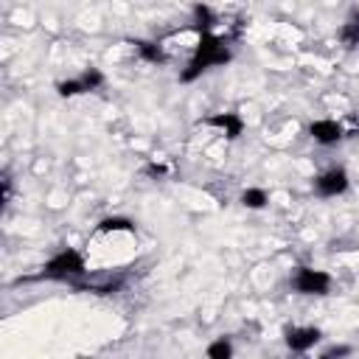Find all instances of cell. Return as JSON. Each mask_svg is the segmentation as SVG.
I'll list each match as a JSON object with an SVG mask.
<instances>
[{
	"label": "cell",
	"mask_w": 359,
	"mask_h": 359,
	"mask_svg": "<svg viewBox=\"0 0 359 359\" xmlns=\"http://www.w3.org/2000/svg\"><path fill=\"white\" fill-rule=\"evenodd\" d=\"M230 62H233V48L219 34H213V31L210 34H199L188 65L180 70V84H194L205 73H210L216 67H224Z\"/></svg>",
	"instance_id": "6da1fadb"
},
{
	"label": "cell",
	"mask_w": 359,
	"mask_h": 359,
	"mask_svg": "<svg viewBox=\"0 0 359 359\" xmlns=\"http://www.w3.org/2000/svg\"><path fill=\"white\" fill-rule=\"evenodd\" d=\"M87 275H90L87 258H84V252L76 250V247H62V250H56V252L42 264V269H39V278H42V280L70 283V286L81 283Z\"/></svg>",
	"instance_id": "7a4b0ae2"
},
{
	"label": "cell",
	"mask_w": 359,
	"mask_h": 359,
	"mask_svg": "<svg viewBox=\"0 0 359 359\" xmlns=\"http://www.w3.org/2000/svg\"><path fill=\"white\" fill-rule=\"evenodd\" d=\"M331 289H334V275L328 269L297 264L289 272V292H294L300 297H325V294H331Z\"/></svg>",
	"instance_id": "3957f363"
},
{
	"label": "cell",
	"mask_w": 359,
	"mask_h": 359,
	"mask_svg": "<svg viewBox=\"0 0 359 359\" xmlns=\"http://www.w3.org/2000/svg\"><path fill=\"white\" fill-rule=\"evenodd\" d=\"M311 191L317 199H337V196H345L351 191V174L345 165L334 163V165H325L320 168L314 177H311Z\"/></svg>",
	"instance_id": "277c9868"
},
{
	"label": "cell",
	"mask_w": 359,
	"mask_h": 359,
	"mask_svg": "<svg viewBox=\"0 0 359 359\" xmlns=\"http://www.w3.org/2000/svg\"><path fill=\"white\" fill-rule=\"evenodd\" d=\"M199 126H208V129H216L224 140H238L244 132H247V121L238 109H222V112H210L199 121Z\"/></svg>",
	"instance_id": "5b68a950"
},
{
	"label": "cell",
	"mask_w": 359,
	"mask_h": 359,
	"mask_svg": "<svg viewBox=\"0 0 359 359\" xmlns=\"http://www.w3.org/2000/svg\"><path fill=\"white\" fill-rule=\"evenodd\" d=\"M323 328L320 325H289L283 328V345L289 353H309L323 342Z\"/></svg>",
	"instance_id": "8992f818"
},
{
	"label": "cell",
	"mask_w": 359,
	"mask_h": 359,
	"mask_svg": "<svg viewBox=\"0 0 359 359\" xmlns=\"http://www.w3.org/2000/svg\"><path fill=\"white\" fill-rule=\"evenodd\" d=\"M306 135H309L317 146L331 149V146H339V143L348 137V129H345L337 118H314V121H309Z\"/></svg>",
	"instance_id": "52a82bcc"
},
{
	"label": "cell",
	"mask_w": 359,
	"mask_h": 359,
	"mask_svg": "<svg viewBox=\"0 0 359 359\" xmlns=\"http://www.w3.org/2000/svg\"><path fill=\"white\" fill-rule=\"evenodd\" d=\"M132 45H135L137 59H143V62H149V65H165V62H168V53H165L163 45L154 42V39H135Z\"/></svg>",
	"instance_id": "ba28073f"
},
{
	"label": "cell",
	"mask_w": 359,
	"mask_h": 359,
	"mask_svg": "<svg viewBox=\"0 0 359 359\" xmlns=\"http://www.w3.org/2000/svg\"><path fill=\"white\" fill-rule=\"evenodd\" d=\"M337 36H339V45L345 50H356L359 48V11H351L348 14V20L339 25Z\"/></svg>",
	"instance_id": "9c48e42d"
},
{
	"label": "cell",
	"mask_w": 359,
	"mask_h": 359,
	"mask_svg": "<svg viewBox=\"0 0 359 359\" xmlns=\"http://www.w3.org/2000/svg\"><path fill=\"white\" fill-rule=\"evenodd\" d=\"M238 202H241V208H247V210H264V208L269 205V191L261 188V185H247V188L238 194Z\"/></svg>",
	"instance_id": "30bf717a"
},
{
	"label": "cell",
	"mask_w": 359,
	"mask_h": 359,
	"mask_svg": "<svg viewBox=\"0 0 359 359\" xmlns=\"http://www.w3.org/2000/svg\"><path fill=\"white\" fill-rule=\"evenodd\" d=\"M191 14H194V31H196V36L199 34H210L213 31V25H216V11L210 8V6H205V3H196L194 8H191Z\"/></svg>",
	"instance_id": "8fae6325"
},
{
	"label": "cell",
	"mask_w": 359,
	"mask_h": 359,
	"mask_svg": "<svg viewBox=\"0 0 359 359\" xmlns=\"http://www.w3.org/2000/svg\"><path fill=\"white\" fill-rule=\"evenodd\" d=\"M135 219H129V216H121V213H115V216H104V219H98V224H95V230L98 233H135Z\"/></svg>",
	"instance_id": "7c38bea8"
},
{
	"label": "cell",
	"mask_w": 359,
	"mask_h": 359,
	"mask_svg": "<svg viewBox=\"0 0 359 359\" xmlns=\"http://www.w3.org/2000/svg\"><path fill=\"white\" fill-rule=\"evenodd\" d=\"M236 356V345L230 337H216L205 345V359H233Z\"/></svg>",
	"instance_id": "4fadbf2b"
},
{
	"label": "cell",
	"mask_w": 359,
	"mask_h": 359,
	"mask_svg": "<svg viewBox=\"0 0 359 359\" xmlns=\"http://www.w3.org/2000/svg\"><path fill=\"white\" fill-rule=\"evenodd\" d=\"M351 356H353V345L351 342H334V345L323 348L317 359H351Z\"/></svg>",
	"instance_id": "5bb4252c"
},
{
	"label": "cell",
	"mask_w": 359,
	"mask_h": 359,
	"mask_svg": "<svg viewBox=\"0 0 359 359\" xmlns=\"http://www.w3.org/2000/svg\"><path fill=\"white\" fill-rule=\"evenodd\" d=\"M143 174H149V177H168V168L165 165H160V163H149V165H143Z\"/></svg>",
	"instance_id": "9a60e30c"
},
{
	"label": "cell",
	"mask_w": 359,
	"mask_h": 359,
	"mask_svg": "<svg viewBox=\"0 0 359 359\" xmlns=\"http://www.w3.org/2000/svg\"><path fill=\"white\" fill-rule=\"evenodd\" d=\"M11 202V177L6 174L3 177V205H8Z\"/></svg>",
	"instance_id": "2e32d148"
}]
</instances>
